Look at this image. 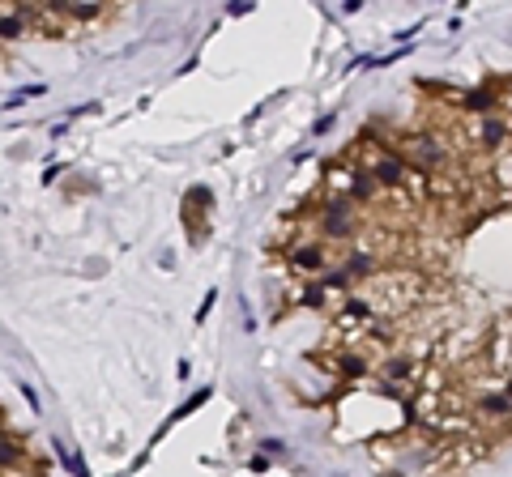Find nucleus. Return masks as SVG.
<instances>
[{
  "mask_svg": "<svg viewBox=\"0 0 512 477\" xmlns=\"http://www.w3.org/2000/svg\"><path fill=\"white\" fill-rule=\"evenodd\" d=\"M512 145V128H508V119L504 115H486L482 124H478V149L482 154H504V149Z\"/></svg>",
  "mask_w": 512,
  "mask_h": 477,
  "instance_id": "20e7f679",
  "label": "nucleus"
},
{
  "mask_svg": "<svg viewBox=\"0 0 512 477\" xmlns=\"http://www.w3.org/2000/svg\"><path fill=\"white\" fill-rule=\"evenodd\" d=\"M209 396H214L209 388H197V392H192V400H184V405H180L176 413H171V418H167V426H171V422H180L184 413H192V409H197V405H205V400H209Z\"/></svg>",
  "mask_w": 512,
  "mask_h": 477,
  "instance_id": "2eb2a0df",
  "label": "nucleus"
},
{
  "mask_svg": "<svg viewBox=\"0 0 512 477\" xmlns=\"http://www.w3.org/2000/svg\"><path fill=\"white\" fill-rule=\"evenodd\" d=\"M500 103H504V107H508V111H512V90H508V94H504V98H500Z\"/></svg>",
  "mask_w": 512,
  "mask_h": 477,
  "instance_id": "a878e982",
  "label": "nucleus"
},
{
  "mask_svg": "<svg viewBox=\"0 0 512 477\" xmlns=\"http://www.w3.org/2000/svg\"><path fill=\"white\" fill-rule=\"evenodd\" d=\"M380 375L388 380V388H393L397 380H414V358H410V354H388V358L380 362Z\"/></svg>",
  "mask_w": 512,
  "mask_h": 477,
  "instance_id": "9d476101",
  "label": "nucleus"
},
{
  "mask_svg": "<svg viewBox=\"0 0 512 477\" xmlns=\"http://www.w3.org/2000/svg\"><path fill=\"white\" fill-rule=\"evenodd\" d=\"M495 171H500V175H495V179H500L504 188H512V145H508V149H504V154L495 158Z\"/></svg>",
  "mask_w": 512,
  "mask_h": 477,
  "instance_id": "f3484780",
  "label": "nucleus"
},
{
  "mask_svg": "<svg viewBox=\"0 0 512 477\" xmlns=\"http://www.w3.org/2000/svg\"><path fill=\"white\" fill-rule=\"evenodd\" d=\"M43 94H47V86H26V90H17V94L9 98V103H5V107L13 111V107H21V103H30V98H43Z\"/></svg>",
  "mask_w": 512,
  "mask_h": 477,
  "instance_id": "a211bd4d",
  "label": "nucleus"
},
{
  "mask_svg": "<svg viewBox=\"0 0 512 477\" xmlns=\"http://www.w3.org/2000/svg\"><path fill=\"white\" fill-rule=\"evenodd\" d=\"M260 451L265 456H278V451H286V443L282 439H260Z\"/></svg>",
  "mask_w": 512,
  "mask_h": 477,
  "instance_id": "6ab92c4d",
  "label": "nucleus"
},
{
  "mask_svg": "<svg viewBox=\"0 0 512 477\" xmlns=\"http://www.w3.org/2000/svg\"><path fill=\"white\" fill-rule=\"evenodd\" d=\"M333 128V115H325V119H316V128H312V137H325Z\"/></svg>",
  "mask_w": 512,
  "mask_h": 477,
  "instance_id": "4be33fe9",
  "label": "nucleus"
},
{
  "mask_svg": "<svg viewBox=\"0 0 512 477\" xmlns=\"http://www.w3.org/2000/svg\"><path fill=\"white\" fill-rule=\"evenodd\" d=\"M337 324H346V329H376V307L368 294H350L337 303Z\"/></svg>",
  "mask_w": 512,
  "mask_h": 477,
  "instance_id": "7ed1b4c3",
  "label": "nucleus"
},
{
  "mask_svg": "<svg viewBox=\"0 0 512 477\" xmlns=\"http://www.w3.org/2000/svg\"><path fill=\"white\" fill-rule=\"evenodd\" d=\"M495 103H500V94L495 90H470V94H461V111H474V115H495Z\"/></svg>",
  "mask_w": 512,
  "mask_h": 477,
  "instance_id": "1a4fd4ad",
  "label": "nucleus"
},
{
  "mask_svg": "<svg viewBox=\"0 0 512 477\" xmlns=\"http://www.w3.org/2000/svg\"><path fill=\"white\" fill-rule=\"evenodd\" d=\"M17 460H21V443L0 435V469H17Z\"/></svg>",
  "mask_w": 512,
  "mask_h": 477,
  "instance_id": "4468645a",
  "label": "nucleus"
},
{
  "mask_svg": "<svg viewBox=\"0 0 512 477\" xmlns=\"http://www.w3.org/2000/svg\"><path fill=\"white\" fill-rule=\"evenodd\" d=\"M60 171H64V166H60V162H52V166H47V171H43V184H52V179H56V175H60Z\"/></svg>",
  "mask_w": 512,
  "mask_h": 477,
  "instance_id": "b1692460",
  "label": "nucleus"
},
{
  "mask_svg": "<svg viewBox=\"0 0 512 477\" xmlns=\"http://www.w3.org/2000/svg\"><path fill=\"white\" fill-rule=\"evenodd\" d=\"M21 35H26V17H21L17 9L0 17V39H21Z\"/></svg>",
  "mask_w": 512,
  "mask_h": 477,
  "instance_id": "ddd939ff",
  "label": "nucleus"
},
{
  "mask_svg": "<svg viewBox=\"0 0 512 477\" xmlns=\"http://www.w3.org/2000/svg\"><path fill=\"white\" fill-rule=\"evenodd\" d=\"M299 303H303V307H312V311H325V307H329V290H325L321 282H312V286L299 294Z\"/></svg>",
  "mask_w": 512,
  "mask_h": 477,
  "instance_id": "9b49d317",
  "label": "nucleus"
},
{
  "mask_svg": "<svg viewBox=\"0 0 512 477\" xmlns=\"http://www.w3.org/2000/svg\"><path fill=\"white\" fill-rule=\"evenodd\" d=\"M500 392H504V396L512 400V375H508V380H504V388H500Z\"/></svg>",
  "mask_w": 512,
  "mask_h": 477,
  "instance_id": "393cba45",
  "label": "nucleus"
},
{
  "mask_svg": "<svg viewBox=\"0 0 512 477\" xmlns=\"http://www.w3.org/2000/svg\"><path fill=\"white\" fill-rule=\"evenodd\" d=\"M248 469H252V473H269V456H252Z\"/></svg>",
  "mask_w": 512,
  "mask_h": 477,
  "instance_id": "412c9836",
  "label": "nucleus"
},
{
  "mask_svg": "<svg viewBox=\"0 0 512 477\" xmlns=\"http://www.w3.org/2000/svg\"><path fill=\"white\" fill-rule=\"evenodd\" d=\"M214 298H218V290H205V298H201V307H197V320H205V315H209V307H214Z\"/></svg>",
  "mask_w": 512,
  "mask_h": 477,
  "instance_id": "aec40b11",
  "label": "nucleus"
},
{
  "mask_svg": "<svg viewBox=\"0 0 512 477\" xmlns=\"http://www.w3.org/2000/svg\"><path fill=\"white\" fill-rule=\"evenodd\" d=\"M21 396H26V405H30V409H39V396H35V388H30V384H21Z\"/></svg>",
  "mask_w": 512,
  "mask_h": 477,
  "instance_id": "5701e85b",
  "label": "nucleus"
},
{
  "mask_svg": "<svg viewBox=\"0 0 512 477\" xmlns=\"http://www.w3.org/2000/svg\"><path fill=\"white\" fill-rule=\"evenodd\" d=\"M316 282H321L325 290H346V286H350V278H346V273H341V264H337V269H325V273H321V278H316Z\"/></svg>",
  "mask_w": 512,
  "mask_h": 477,
  "instance_id": "dca6fc26",
  "label": "nucleus"
},
{
  "mask_svg": "<svg viewBox=\"0 0 512 477\" xmlns=\"http://www.w3.org/2000/svg\"><path fill=\"white\" fill-rule=\"evenodd\" d=\"M380 256H372L368 252V247H350V252H346V260H341V273H346V278L350 282H372V278H380Z\"/></svg>",
  "mask_w": 512,
  "mask_h": 477,
  "instance_id": "39448f33",
  "label": "nucleus"
},
{
  "mask_svg": "<svg viewBox=\"0 0 512 477\" xmlns=\"http://www.w3.org/2000/svg\"><path fill=\"white\" fill-rule=\"evenodd\" d=\"M290 269H303V273H316V278H321V273H325V239L321 243H303V247H290Z\"/></svg>",
  "mask_w": 512,
  "mask_h": 477,
  "instance_id": "0eeeda50",
  "label": "nucleus"
},
{
  "mask_svg": "<svg viewBox=\"0 0 512 477\" xmlns=\"http://www.w3.org/2000/svg\"><path fill=\"white\" fill-rule=\"evenodd\" d=\"M474 413L482 422H495V426H508L512 422V400L504 392H478L474 396Z\"/></svg>",
  "mask_w": 512,
  "mask_h": 477,
  "instance_id": "423d86ee",
  "label": "nucleus"
},
{
  "mask_svg": "<svg viewBox=\"0 0 512 477\" xmlns=\"http://www.w3.org/2000/svg\"><path fill=\"white\" fill-rule=\"evenodd\" d=\"M354 154H363L372 175H376V184L384 188V192H401L406 184H410V162L401 158V154H393V149H380V145H359Z\"/></svg>",
  "mask_w": 512,
  "mask_h": 477,
  "instance_id": "f257e3e1",
  "label": "nucleus"
},
{
  "mask_svg": "<svg viewBox=\"0 0 512 477\" xmlns=\"http://www.w3.org/2000/svg\"><path fill=\"white\" fill-rule=\"evenodd\" d=\"M60 9H64L68 21H99V17H107V9H99V5H60Z\"/></svg>",
  "mask_w": 512,
  "mask_h": 477,
  "instance_id": "f8f14e48",
  "label": "nucleus"
},
{
  "mask_svg": "<svg viewBox=\"0 0 512 477\" xmlns=\"http://www.w3.org/2000/svg\"><path fill=\"white\" fill-rule=\"evenodd\" d=\"M337 375H341V380H368V375H372V358L359 354V349H346V354L337 358Z\"/></svg>",
  "mask_w": 512,
  "mask_h": 477,
  "instance_id": "6e6552de",
  "label": "nucleus"
},
{
  "mask_svg": "<svg viewBox=\"0 0 512 477\" xmlns=\"http://www.w3.org/2000/svg\"><path fill=\"white\" fill-rule=\"evenodd\" d=\"M406 154L419 162V171H435V166L448 162V145H444L440 133H414L406 141Z\"/></svg>",
  "mask_w": 512,
  "mask_h": 477,
  "instance_id": "f03ea898",
  "label": "nucleus"
}]
</instances>
